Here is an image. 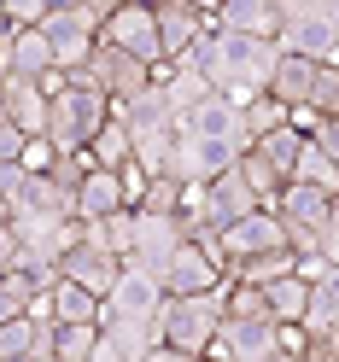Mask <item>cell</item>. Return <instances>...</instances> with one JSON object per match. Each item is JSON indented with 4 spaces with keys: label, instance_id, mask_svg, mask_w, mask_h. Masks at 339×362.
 I'll use <instances>...</instances> for the list:
<instances>
[{
    "label": "cell",
    "instance_id": "16",
    "mask_svg": "<svg viewBox=\"0 0 339 362\" xmlns=\"http://www.w3.org/2000/svg\"><path fill=\"white\" fill-rule=\"evenodd\" d=\"M322 76H328V64H322V59H304V53H281L275 76H269V94H275V100H287V105H310V111H316V94H322Z\"/></svg>",
    "mask_w": 339,
    "mask_h": 362
},
{
    "label": "cell",
    "instance_id": "39",
    "mask_svg": "<svg viewBox=\"0 0 339 362\" xmlns=\"http://www.w3.org/2000/svg\"><path fill=\"white\" fill-rule=\"evenodd\" d=\"M12 269H24V245H18L12 222H0V275H12Z\"/></svg>",
    "mask_w": 339,
    "mask_h": 362
},
{
    "label": "cell",
    "instance_id": "11",
    "mask_svg": "<svg viewBox=\"0 0 339 362\" xmlns=\"http://www.w3.org/2000/svg\"><path fill=\"white\" fill-rule=\"evenodd\" d=\"M158 281H164V292H217L229 281V263H222L217 240H182Z\"/></svg>",
    "mask_w": 339,
    "mask_h": 362
},
{
    "label": "cell",
    "instance_id": "28",
    "mask_svg": "<svg viewBox=\"0 0 339 362\" xmlns=\"http://www.w3.org/2000/svg\"><path fill=\"white\" fill-rule=\"evenodd\" d=\"M292 123V105L287 100H275L263 88V94H252V105L240 111V129H246V141H263V134H275V129H287Z\"/></svg>",
    "mask_w": 339,
    "mask_h": 362
},
{
    "label": "cell",
    "instance_id": "7",
    "mask_svg": "<svg viewBox=\"0 0 339 362\" xmlns=\"http://www.w3.org/2000/svg\"><path fill=\"white\" fill-rule=\"evenodd\" d=\"M205 356H222V362H287L281 356V322L275 315H222L217 345Z\"/></svg>",
    "mask_w": 339,
    "mask_h": 362
},
{
    "label": "cell",
    "instance_id": "14",
    "mask_svg": "<svg viewBox=\"0 0 339 362\" xmlns=\"http://www.w3.org/2000/svg\"><path fill=\"white\" fill-rule=\"evenodd\" d=\"M188 240V228H182V216H158V211H134V252H129V263H141V269H152V275H164V263L176 257V245Z\"/></svg>",
    "mask_w": 339,
    "mask_h": 362
},
{
    "label": "cell",
    "instance_id": "49",
    "mask_svg": "<svg viewBox=\"0 0 339 362\" xmlns=\"http://www.w3.org/2000/svg\"><path fill=\"white\" fill-rule=\"evenodd\" d=\"M12 123V111H6V88H0V129H6Z\"/></svg>",
    "mask_w": 339,
    "mask_h": 362
},
{
    "label": "cell",
    "instance_id": "13",
    "mask_svg": "<svg viewBox=\"0 0 339 362\" xmlns=\"http://www.w3.org/2000/svg\"><path fill=\"white\" fill-rule=\"evenodd\" d=\"M100 41H111V47H123V53L146 59V64L164 59V47H158V12H152V0H129V6H117V12L100 24Z\"/></svg>",
    "mask_w": 339,
    "mask_h": 362
},
{
    "label": "cell",
    "instance_id": "1",
    "mask_svg": "<svg viewBox=\"0 0 339 362\" xmlns=\"http://www.w3.org/2000/svg\"><path fill=\"white\" fill-rule=\"evenodd\" d=\"M105 117H111V100L100 94L94 82H82V76L71 71L64 88L53 94V105H47V141H53L59 152H82V146L105 129Z\"/></svg>",
    "mask_w": 339,
    "mask_h": 362
},
{
    "label": "cell",
    "instance_id": "41",
    "mask_svg": "<svg viewBox=\"0 0 339 362\" xmlns=\"http://www.w3.org/2000/svg\"><path fill=\"white\" fill-rule=\"evenodd\" d=\"M310 141L322 146L333 164H339V117H316V129H310Z\"/></svg>",
    "mask_w": 339,
    "mask_h": 362
},
{
    "label": "cell",
    "instance_id": "2",
    "mask_svg": "<svg viewBox=\"0 0 339 362\" xmlns=\"http://www.w3.org/2000/svg\"><path fill=\"white\" fill-rule=\"evenodd\" d=\"M222 315H229L222 286H217V292H170V298H164V315H158V322H164V345L205 356V351L217 345Z\"/></svg>",
    "mask_w": 339,
    "mask_h": 362
},
{
    "label": "cell",
    "instance_id": "52",
    "mask_svg": "<svg viewBox=\"0 0 339 362\" xmlns=\"http://www.w3.org/2000/svg\"><path fill=\"white\" fill-rule=\"evenodd\" d=\"M199 362H222V356H199Z\"/></svg>",
    "mask_w": 339,
    "mask_h": 362
},
{
    "label": "cell",
    "instance_id": "35",
    "mask_svg": "<svg viewBox=\"0 0 339 362\" xmlns=\"http://www.w3.org/2000/svg\"><path fill=\"white\" fill-rule=\"evenodd\" d=\"M292 181H310V187H328V193H339V164H333V158H328L322 146H316V141H304Z\"/></svg>",
    "mask_w": 339,
    "mask_h": 362
},
{
    "label": "cell",
    "instance_id": "26",
    "mask_svg": "<svg viewBox=\"0 0 339 362\" xmlns=\"http://www.w3.org/2000/svg\"><path fill=\"white\" fill-rule=\"evenodd\" d=\"M263 298H269V315H275V322H304V310H310V281L292 269V275H281V281L263 286Z\"/></svg>",
    "mask_w": 339,
    "mask_h": 362
},
{
    "label": "cell",
    "instance_id": "32",
    "mask_svg": "<svg viewBox=\"0 0 339 362\" xmlns=\"http://www.w3.org/2000/svg\"><path fill=\"white\" fill-rule=\"evenodd\" d=\"M53 351L64 362H88L100 351V322H59L53 327Z\"/></svg>",
    "mask_w": 339,
    "mask_h": 362
},
{
    "label": "cell",
    "instance_id": "4",
    "mask_svg": "<svg viewBox=\"0 0 339 362\" xmlns=\"http://www.w3.org/2000/svg\"><path fill=\"white\" fill-rule=\"evenodd\" d=\"M275 41H281V53H304V59L339 64V24L328 18L322 0H287Z\"/></svg>",
    "mask_w": 339,
    "mask_h": 362
},
{
    "label": "cell",
    "instance_id": "29",
    "mask_svg": "<svg viewBox=\"0 0 339 362\" xmlns=\"http://www.w3.org/2000/svg\"><path fill=\"white\" fill-rule=\"evenodd\" d=\"M82 240L88 245H105V252H117L129 263V252H134V211H111L100 222H82Z\"/></svg>",
    "mask_w": 339,
    "mask_h": 362
},
{
    "label": "cell",
    "instance_id": "45",
    "mask_svg": "<svg viewBox=\"0 0 339 362\" xmlns=\"http://www.w3.org/2000/svg\"><path fill=\"white\" fill-rule=\"evenodd\" d=\"M88 362H129V356H123V351H117V345H111V339L100 333V351H94V356H88Z\"/></svg>",
    "mask_w": 339,
    "mask_h": 362
},
{
    "label": "cell",
    "instance_id": "36",
    "mask_svg": "<svg viewBox=\"0 0 339 362\" xmlns=\"http://www.w3.org/2000/svg\"><path fill=\"white\" fill-rule=\"evenodd\" d=\"M182 187H188V181L182 175H146V193H141V211H158V216H176V211H182Z\"/></svg>",
    "mask_w": 339,
    "mask_h": 362
},
{
    "label": "cell",
    "instance_id": "15",
    "mask_svg": "<svg viewBox=\"0 0 339 362\" xmlns=\"http://www.w3.org/2000/svg\"><path fill=\"white\" fill-rule=\"evenodd\" d=\"M59 275H64V281H76V286H88L94 298H105V292H111V281L123 275V257H117V252H105V245L76 240L71 252L59 257Z\"/></svg>",
    "mask_w": 339,
    "mask_h": 362
},
{
    "label": "cell",
    "instance_id": "34",
    "mask_svg": "<svg viewBox=\"0 0 339 362\" xmlns=\"http://www.w3.org/2000/svg\"><path fill=\"white\" fill-rule=\"evenodd\" d=\"M240 175L258 187V199H263V205H275V199H281V187H287V175H281L275 164H269V158H263L258 146H246V152H240Z\"/></svg>",
    "mask_w": 339,
    "mask_h": 362
},
{
    "label": "cell",
    "instance_id": "46",
    "mask_svg": "<svg viewBox=\"0 0 339 362\" xmlns=\"http://www.w3.org/2000/svg\"><path fill=\"white\" fill-rule=\"evenodd\" d=\"M6 53H12V24L0 18V76H6Z\"/></svg>",
    "mask_w": 339,
    "mask_h": 362
},
{
    "label": "cell",
    "instance_id": "43",
    "mask_svg": "<svg viewBox=\"0 0 339 362\" xmlns=\"http://www.w3.org/2000/svg\"><path fill=\"white\" fill-rule=\"evenodd\" d=\"M24 181H30V170H24V164H0V193H6V199L24 193Z\"/></svg>",
    "mask_w": 339,
    "mask_h": 362
},
{
    "label": "cell",
    "instance_id": "38",
    "mask_svg": "<svg viewBox=\"0 0 339 362\" xmlns=\"http://www.w3.org/2000/svg\"><path fill=\"white\" fill-rule=\"evenodd\" d=\"M53 158H59V146L47 141V134H30V146H24V158H18V164H24L30 175H47V170H53Z\"/></svg>",
    "mask_w": 339,
    "mask_h": 362
},
{
    "label": "cell",
    "instance_id": "27",
    "mask_svg": "<svg viewBox=\"0 0 339 362\" xmlns=\"http://www.w3.org/2000/svg\"><path fill=\"white\" fill-rule=\"evenodd\" d=\"M88 152H94V164H105V170H123V164H134V134H129V123L111 111L105 117V129L88 141Z\"/></svg>",
    "mask_w": 339,
    "mask_h": 362
},
{
    "label": "cell",
    "instance_id": "48",
    "mask_svg": "<svg viewBox=\"0 0 339 362\" xmlns=\"http://www.w3.org/2000/svg\"><path fill=\"white\" fill-rule=\"evenodd\" d=\"M193 6H199V12H205V18H217V6H222V0H193Z\"/></svg>",
    "mask_w": 339,
    "mask_h": 362
},
{
    "label": "cell",
    "instance_id": "53",
    "mask_svg": "<svg viewBox=\"0 0 339 362\" xmlns=\"http://www.w3.org/2000/svg\"><path fill=\"white\" fill-rule=\"evenodd\" d=\"M333 117H339V111H333Z\"/></svg>",
    "mask_w": 339,
    "mask_h": 362
},
{
    "label": "cell",
    "instance_id": "18",
    "mask_svg": "<svg viewBox=\"0 0 339 362\" xmlns=\"http://www.w3.org/2000/svg\"><path fill=\"white\" fill-rule=\"evenodd\" d=\"M152 12H158V47H164V59H182L193 41H199V30L211 24L193 0H158Z\"/></svg>",
    "mask_w": 339,
    "mask_h": 362
},
{
    "label": "cell",
    "instance_id": "33",
    "mask_svg": "<svg viewBox=\"0 0 339 362\" xmlns=\"http://www.w3.org/2000/svg\"><path fill=\"white\" fill-rule=\"evenodd\" d=\"M158 88H164V94H170L176 117H182V111H193L199 100H211V94H217V88H211V76H199V71H182V64H176V71H170L164 82H158Z\"/></svg>",
    "mask_w": 339,
    "mask_h": 362
},
{
    "label": "cell",
    "instance_id": "40",
    "mask_svg": "<svg viewBox=\"0 0 339 362\" xmlns=\"http://www.w3.org/2000/svg\"><path fill=\"white\" fill-rule=\"evenodd\" d=\"M24 146H30V134L18 129V123L0 129V164H18V158H24Z\"/></svg>",
    "mask_w": 339,
    "mask_h": 362
},
{
    "label": "cell",
    "instance_id": "21",
    "mask_svg": "<svg viewBox=\"0 0 339 362\" xmlns=\"http://www.w3.org/2000/svg\"><path fill=\"white\" fill-rule=\"evenodd\" d=\"M0 88H6V111H12L18 129H24V134H47L53 94L41 88V76H0Z\"/></svg>",
    "mask_w": 339,
    "mask_h": 362
},
{
    "label": "cell",
    "instance_id": "10",
    "mask_svg": "<svg viewBox=\"0 0 339 362\" xmlns=\"http://www.w3.org/2000/svg\"><path fill=\"white\" fill-rule=\"evenodd\" d=\"M76 76H82V82H94L111 105H123V100H134V94L152 82V64H146V59H134V53H123V47H111V41H100Z\"/></svg>",
    "mask_w": 339,
    "mask_h": 362
},
{
    "label": "cell",
    "instance_id": "42",
    "mask_svg": "<svg viewBox=\"0 0 339 362\" xmlns=\"http://www.w3.org/2000/svg\"><path fill=\"white\" fill-rule=\"evenodd\" d=\"M322 257L339 263V199H333V211H328V222H322Z\"/></svg>",
    "mask_w": 339,
    "mask_h": 362
},
{
    "label": "cell",
    "instance_id": "23",
    "mask_svg": "<svg viewBox=\"0 0 339 362\" xmlns=\"http://www.w3.org/2000/svg\"><path fill=\"white\" fill-rule=\"evenodd\" d=\"M287 0H222L211 24L217 30H246V35H275Z\"/></svg>",
    "mask_w": 339,
    "mask_h": 362
},
{
    "label": "cell",
    "instance_id": "47",
    "mask_svg": "<svg viewBox=\"0 0 339 362\" xmlns=\"http://www.w3.org/2000/svg\"><path fill=\"white\" fill-rule=\"evenodd\" d=\"M88 6H94L100 18H111V12H117V6H129V0H88Z\"/></svg>",
    "mask_w": 339,
    "mask_h": 362
},
{
    "label": "cell",
    "instance_id": "50",
    "mask_svg": "<svg viewBox=\"0 0 339 362\" xmlns=\"http://www.w3.org/2000/svg\"><path fill=\"white\" fill-rule=\"evenodd\" d=\"M0 222H12V199L6 193H0Z\"/></svg>",
    "mask_w": 339,
    "mask_h": 362
},
{
    "label": "cell",
    "instance_id": "25",
    "mask_svg": "<svg viewBox=\"0 0 339 362\" xmlns=\"http://www.w3.org/2000/svg\"><path fill=\"white\" fill-rule=\"evenodd\" d=\"M304 333H310V339H339V263L322 269V281H310Z\"/></svg>",
    "mask_w": 339,
    "mask_h": 362
},
{
    "label": "cell",
    "instance_id": "31",
    "mask_svg": "<svg viewBox=\"0 0 339 362\" xmlns=\"http://www.w3.org/2000/svg\"><path fill=\"white\" fill-rule=\"evenodd\" d=\"M304 141H310V134L287 123V129H275V134H263V141H252V146H258V152L269 158V164H275V170H281V175L292 181V170H299V152H304Z\"/></svg>",
    "mask_w": 339,
    "mask_h": 362
},
{
    "label": "cell",
    "instance_id": "17",
    "mask_svg": "<svg viewBox=\"0 0 339 362\" xmlns=\"http://www.w3.org/2000/svg\"><path fill=\"white\" fill-rule=\"evenodd\" d=\"M111 111H117V117L129 123V134H134V141H152V134H170V129H176V105H170V94H164L158 82H146L134 100L111 105Z\"/></svg>",
    "mask_w": 339,
    "mask_h": 362
},
{
    "label": "cell",
    "instance_id": "51",
    "mask_svg": "<svg viewBox=\"0 0 339 362\" xmlns=\"http://www.w3.org/2000/svg\"><path fill=\"white\" fill-rule=\"evenodd\" d=\"M35 362H64V356H59V351H41V356H35Z\"/></svg>",
    "mask_w": 339,
    "mask_h": 362
},
{
    "label": "cell",
    "instance_id": "12",
    "mask_svg": "<svg viewBox=\"0 0 339 362\" xmlns=\"http://www.w3.org/2000/svg\"><path fill=\"white\" fill-rule=\"evenodd\" d=\"M18 228V245H24V269H41V263H59L71 245L82 240V222L76 216H12Z\"/></svg>",
    "mask_w": 339,
    "mask_h": 362
},
{
    "label": "cell",
    "instance_id": "54",
    "mask_svg": "<svg viewBox=\"0 0 339 362\" xmlns=\"http://www.w3.org/2000/svg\"><path fill=\"white\" fill-rule=\"evenodd\" d=\"M152 6H158V0H152Z\"/></svg>",
    "mask_w": 339,
    "mask_h": 362
},
{
    "label": "cell",
    "instance_id": "30",
    "mask_svg": "<svg viewBox=\"0 0 339 362\" xmlns=\"http://www.w3.org/2000/svg\"><path fill=\"white\" fill-rule=\"evenodd\" d=\"M47 304H53V322H100V298H94L88 286L64 281V275H59V286L47 292Z\"/></svg>",
    "mask_w": 339,
    "mask_h": 362
},
{
    "label": "cell",
    "instance_id": "5",
    "mask_svg": "<svg viewBox=\"0 0 339 362\" xmlns=\"http://www.w3.org/2000/svg\"><path fill=\"white\" fill-rule=\"evenodd\" d=\"M164 281L152 275V269H141V263H123V275L111 281V292L100 298V327L105 322H158L164 315Z\"/></svg>",
    "mask_w": 339,
    "mask_h": 362
},
{
    "label": "cell",
    "instance_id": "6",
    "mask_svg": "<svg viewBox=\"0 0 339 362\" xmlns=\"http://www.w3.org/2000/svg\"><path fill=\"white\" fill-rule=\"evenodd\" d=\"M333 199H339V193L310 187V181H287V187H281L275 211H281L287 240H292V252H299V257L322 252V222H328V211H333Z\"/></svg>",
    "mask_w": 339,
    "mask_h": 362
},
{
    "label": "cell",
    "instance_id": "9",
    "mask_svg": "<svg viewBox=\"0 0 339 362\" xmlns=\"http://www.w3.org/2000/svg\"><path fill=\"white\" fill-rule=\"evenodd\" d=\"M287 222H281V211L275 205H258V211H246V216H234L229 228L217 234V252H222V263H246V257H263V252H287Z\"/></svg>",
    "mask_w": 339,
    "mask_h": 362
},
{
    "label": "cell",
    "instance_id": "3",
    "mask_svg": "<svg viewBox=\"0 0 339 362\" xmlns=\"http://www.w3.org/2000/svg\"><path fill=\"white\" fill-rule=\"evenodd\" d=\"M100 24L105 18L88 6V0H53V12L41 18V30H47V41H53L59 71H82L88 64V53L100 47Z\"/></svg>",
    "mask_w": 339,
    "mask_h": 362
},
{
    "label": "cell",
    "instance_id": "44",
    "mask_svg": "<svg viewBox=\"0 0 339 362\" xmlns=\"http://www.w3.org/2000/svg\"><path fill=\"white\" fill-rule=\"evenodd\" d=\"M146 362H199V356H193V351H176V345H152Z\"/></svg>",
    "mask_w": 339,
    "mask_h": 362
},
{
    "label": "cell",
    "instance_id": "19",
    "mask_svg": "<svg viewBox=\"0 0 339 362\" xmlns=\"http://www.w3.org/2000/svg\"><path fill=\"white\" fill-rule=\"evenodd\" d=\"M176 129H182V134H205V141H240V146H252L246 129H240V105H229L222 94H211V100H199L193 111H182Z\"/></svg>",
    "mask_w": 339,
    "mask_h": 362
},
{
    "label": "cell",
    "instance_id": "37",
    "mask_svg": "<svg viewBox=\"0 0 339 362\" xmlns=\"http://www.w3.org/2000/svg\"><path fill=\"white\" fill-rule=\"evenodd\" d=\"M47 12H53V0H0V18H6L12 30H30V24H41Z\"/></svg>",
    "mask_w": 339,
    "mask_h": 362
},
{
    "label": "cell",
    "instance_id": "8",
    "mask_svg": "<svg viewBox=\"0 0 339 362\" xmlns=\"http://www.w3.org/2000/svg\"><path fill=\"white\" fill-rule=\"evenodd\" d=\"M222 35V71H217V88L222 82H246V88H269L281 64V41L275 35H246V30H217Z\"/></svg>",
    "mask_w": 339,
    "mask_h": 362
},
{
    "label": "cell",
    "instance_id": "22",
    "mask_svg": "<svg viewBox=\"0 0 339 362\" xmlns=\"http://www.w3.org/2000/svg\"><path fill=\"white\" fill-rule=\"evenodd\" d=\"M205 199H211V222H217V234L229 228L234 216H246V211H258L263 199H258V187L240 175V164L229 170V175H217V181H205Z\"/></svg>",
    "mask_w": 339,
    "mask_h": 362
},
{
    "label": "cell",
    "instance_id": "24",
    "mask_svg": "<svg viewBox=\"0 0 339 362\" xmlns=\"http://www.w3.org/2000/svg\"><path fill=\"white\" fill-rule=\"evenodd\" d=\"M59 71V59H53V41L41 24L30 30H12V53H6V76H47Z\"/></svg>",
    "mask_w": 339,
    "mask_h": 362
},
{
    "label": "cell",
    "instance_id": "20",
    "mask_svg": "<svg viewBox=\"0 0 339 362\" xmlns=\"http://www.w3.org/2000/svg\"><path fill=\"white\" fill-rule=\"evenodd\" d=\"M111 211H129V193H123V170H105L94 164L76 187V222H100Z\"/></svg>",
    "mask_w": 339,
    "mask_h": 362
}]
</instances>
